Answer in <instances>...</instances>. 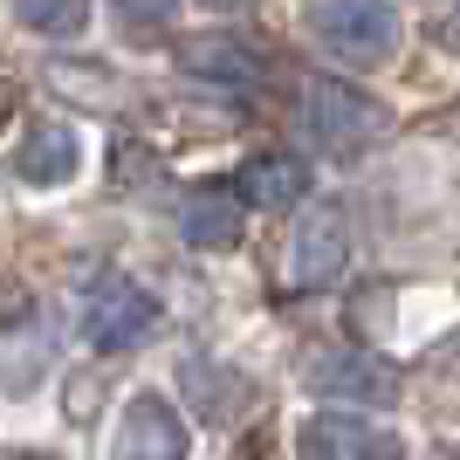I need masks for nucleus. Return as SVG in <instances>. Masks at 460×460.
Masks as SVG:
<instances>
[{
  "mask_svg": "<svg viewBox=\"0 0 460 460\" xmlns=\"http://www.w3.org/2000/svg\"><path fill=\"white\" fill-rule=\"evenodd\" d=\"M158 330V296L131 275L103 269L90 288H83V337L96 350H137Z\"/></svg>",
  "mask_w": 460,
  "mask_h": 460,
  "instance_id": "nucleus-1",
  "label": "nucleus"
},
{
  "mask_svg": "<svg viewBox=\"0 0 460 460\" xmlns=\"http://www.w3.org/2000/svg\"><path fill=\"white\" fill-rule=\"evenodd\" d=\"M309 35L337 62H385L399 41V0H316Z\"/></svg>",
  "mask_w": 460,
  "mask_h": 460,
  "instance_id": "nucleus-2",
  "label": "nucleus"
},
{
  "mask_svg": "<svg viewBox=\"0 0 460 460\" xmlns=\"http://www.w3.org/2000/svg\"><path fill=\"white\" fill-rule=\"evenodd\" d=\"M186 420L158 392H137L117 420V460H186Z\"/></svg>",
  "mask_w": 460,
  "mask_h": 460,
  "instance_id": "nucleus-3",
  "label": "nucleus"
},
{
  "mask_svg": "<svg viewBox=\"0 0 460 460\" xmlns=\"http://www.w3.org/2000/svg\"><path fill=\"white\" fill-rule=\"evenodd\" d=\"M303 124L330 152H358V145L378 131V111H371L358 90H344V83H309L303 90Z\"/></svg>",
  "mask_w": 460,
  "mask_h": 460,
  "instance_id": "nucleus-4",
  "label": "nucleus"
},
{
  "mask_svg": "<svg viewBox=\"0 0 460 460\" xmlns=\"http://www.w3.org/2000/svg\"><path fill=\"white\" fill-rule=\"evenodd\" d=\"M350 261V220L337 207H316L303 213V227H296V248H288V288H316L330 275H344Z\"/></svg>",
  "mask_w": 460,
  "mask_h": 460,
  "instance_id": "nucleus-5",
  "label": "nucleus"
},
{
  "mask_svg": "<svg viewBox=\"0 0 460 460\" xmlns=\"http://www.w3.org/2000/svg\"><path fill=\"white\" fill-rule=\"evenodd\" d=\"M296 460H392V440H385L371 420L330 405V412L303 420V433H296Z\"/></svg>",
  "mask_w": 460,
  "mask_h": 460,
  "instance_id": "nucleus-6",
  "label": "nucleus"
},
{
  "mask_svg": "<svg viewBox=\"0 0 460 460\" xmlns=\"http://www.w3.org/2000/svg\"><path fill=\"white\" fill-rule=\"evenodd\" d=\"M309 385H316L323 399H344V405H385L399 392L392 365H378L371 350H323L316 371H309Z\"/></svg>",
  "mask_w": 460,
  "mask_h": 460,
  "instance_id": "nucleus-7",
  "label": "nucleus"
},
{
  "mask_svg": "<svg viewBox=\"0 0 460 460\" xmlns=\"http://www.w3.org/2000/svg\"><path fill=\"white\" fill-rule=\"evenodd\" d=\"M179 234L192 248H234L241 241V186H199L179 213Z\"/></svg>",
  "mask_w": 460,
  "mask_h": 460,
  "instance_id": "nucleus-8",
  "label": "nucleus"
},
{
  "mask_svg": "<svg viewBox=\"0 0 460 460\" xmlns=\"http://www.w3.org/2000/svg\"><path fill=\"white\" fill-rule=\"evenodd\" d=\"M76 165H83V145L69 124H35L28 145L14 152V172L28 186H62V179H76Z\"/></svg>",
  "mask_w": 460,
  "mask_h": 460,
  "instance_id": "nucleus-9",
  "label": "nucleus"
},
{
  "mask_svg": "<svg viewBox=\"0 0 460 460\" xmlns=\"http://www.w3.org/2000/svg\"><path fill=\"white\" fill-rule=\"evenodd\" d=\"M241 199L254 207H303L309 199V165L296 152H261L241 165Z\"/></svg>",
  "mask_w": 460,
  "mask_h": 460,
  "instance_id": "nucleus-10",
  "label": "nucleus"
},
{
  "mask_svg": "<svg viewBox=\"0 0 460 460\" xmlns=\"http://www.w3.org/2000/svg\"><path fill=\"white\" fill-rule=\"evenodd\" d=\"M179 56H186V69H199V76H220V83H248V90H261V83H269L261 56H248L241 41H186Z\"/></svg>",
  "mask_w": 460,
  "mask_h": 460,
  "instance_id": "nucleus-11",
  "label": "nucleus"
},
{
  "mask_svg": "<svg viewBox=\"0 0 460 460\" xmlns=\"http://www.w3.org/2000/svg\"><path fill=\"white\" fill-rule=\"evenodd\" d=\"M14 14L35 35H76L83 21H90V0H14Z\"/></svg>",
  "mask_w": 460,
  "mask_h": 460,
  "instance_id": "nucleus-12",
  "label": "nucleus"
},
{
  "mask_svg": "<svg viewBox=\"0 0 460 460\" xmlns=\"http://www.w3.org/2000/svg\"><path fill=\"white\" fill-rule=\"evenodd\" d=\"M111 7H117V21H124V28H158L179 0H111Z\"/></svg>",
  "mask_w": 460,
  "mask_h": 460,
  "instance_id": "nucleus-13",
  "label": "nucleus"
},
{
  "mask_svg": "<svg viewBox=\"0 0 460 460\" xmlns=\"http://www.w3.org/2000/svg\"><path fill=\"white\" fill-rule=\"evenodd\" d=\"M7 117H14V83L0 76V124H7Z\"/></svg>",
  "mask_w": 460,
  "mask_h": 460,
  "instance_id": "nucleus-14",
  "label": "nucleus"
},
{
  "mask_svg": "<svg viewBox=\"0 0 460 460\" xmlns=\"http://www.w3.org/2000/svg\"><path fill=\"white\" fill-rule=\"evenodd\" d=\"M199 7H213V14H227V7H241V0H199Z\"/></svg>",
  "mask_w": 460,
  "mask_h": 460,
  "instance_id": "nucleus-15",
  "label": "nucleus"
},
{
  "mask_svg": "<svg viewBox=\"0 0 460 460\" xmlns=\"http://www.w3.org/2000/svg\"><path fill=\"white\" fill-rule=\"evenodd\" d=\"M447 41H460V14H454V21H447Z\"/></svg>",
  "mask_w": 460,
  "mask_h": 460,
  "instance_id": "nucleus-16",
  "label": "nucleus"
}]
</instances>
